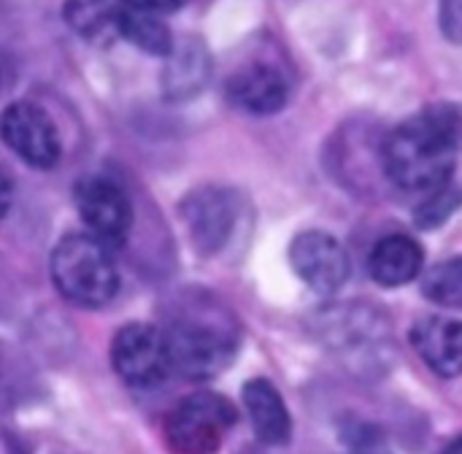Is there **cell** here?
Masks as SVG:
<instances>
[{"mask_svg":"<svg viewBox=\"0 0 462 454\" xmlns=\"http://www.w3.org/2000/svg\"><path fill=\"white\" fill-rule=\"evenodd\" d=\"M208 79H211L208 46L195 35L176 41L173 51L165 57V68H162V79H160L165 100H171V103L192 100L206 89Z\"/></svg>","mask_w":462,"mask_h":454,"instance_id":"obj_12","label":"cell"},{"mask_svg":"<svg viewBox=\"0 0 462 454\" xmlns=\"http://www.w3.org/2000/svg\"><path fill=\"white\" fill-rule=\"evenodd\" d=\"M111 366L127 387L152 390L173 371L171 349L162 328L130 322L111 341Z\"/></svg>","mask_w":462,"mask_h":454,"instance_id":"obj_6","label":"cell"},{"mask_svg":"<svg viewBox=\"0 0 462 454\" xmlns=\"http://www.w3.org/2000/svg\"><path fill=\"white\" fill-rule=\"evenodd\" d=\"M122 0H65V24L89 43H106L119 35Z\"/></svg>","mask_w":462,"mask_h":454,"instance_id":"obj_16","label":"cell"},{"mask_svg":"<svg viewBox=\"0 0 462 454\" xmlns=\"http://www.w3.org/2000/svg\"><path fill=\"white\" fill-rule=\"evenodd\" d=\"M311 330L355 374H384L393 363V325L376 306L355 301L319 309L311 317Z\"/></svg>","mask_w":462,"mask_h":454,"instance_id":"obj_3","label":"cell"},{"mask_svg":"<svg viewBox=\"0 0 462 454\" xmlns=\"http://www.w3.org/2000/svg\"><path fill=\"white\" fill-rule=\"evenodd\" d=\"M244 409L257 441H263L265 447H284L290 441L292 420L287 403L268 379H249L244 385Z\"/></svg>","mask_w":462,"mask_h":454,"instance_id":"obj_15","label":"cell"},{"mask_svg":"<svg viewBox=\"0 0 462 454\" xmlns=\"http://www.w3.org/2000/svg\"><path fill=\"white\" fill-rule=\"evenodd\" d=\"M290 265L317 295L338 292L352 273L344 244L325 230H303L290 244Z\"/></svg>","mask_w":462,"mask_h":454,"instance_id":"obj_9","label":"cell"},{"mask_svg":"<svg viewBox=\"0 0 462 454\" xmlns=\"http://www.w3.org/2000/svg\"><path fill=\"white\" fill-rule=\"evenodd\" d=\"M125 5L130 8H138V11H149V14H173L179 11L187 0H122Z\"/></svg>","mask_w":462,"mask_h":454,"instance_id":"obj_22","label":"cell"},{"mask_svg":"<svg viewBox=\"0 0 462 454\" xmlns=\"http://www.w3.org/2000/svg\"><path fill=\"white\" fill-rule=\"evenodd\" d=\"M184 227L192 238V246L200 255H217L233 236L238 222V203L236 195L225 187H198L192 190L181 206Z\"/></svg>","mask_w":462,"mask_h":454,"instance_id":"obj_10","label":"cell"},{"mask_svg":"<svg viewBox=\"0 0 462 454\" xmlns=\"http://www.w3.org/2000/svg\"><path fill=\"white\" fill-rule=\"evenodd\" d=\"M290 81L271 62H249L227 79V100L254 116H271L290 103Z\"/></svg>","mask_w":462,"mask_h":454,"instance_id":"obj_11","label":"cell"},{"mask_svg":"<svg viewBox=\"0 0 462 454\" xmlns=\"http://www.w3.org/2000/svg\"><path fill=\"white\" fill-rule=\"evenodd\" d=\"M344 444L352 454H390L384 433L368 422H349L344 431Z\"/></svg>","mask_w":462,"mask_h":454,"instance_id":"obj_20","label":"cell"},{"mask_svg":"<svg viewBox=\"0 0 462 454\" xmlns=\"http://www.w3.org/2000/svg\"><path fill=\"white\" fill-rule=\"evenodd\" d=\"M51 282L65 301L81 309L111 303L119 292V271L111 246L89 233L65 236L51 252Z\"/></svg>","mask_w":462,"mask_h":454,"instance_id":"obj_4","label":"cell"},{"mask_svg":"<svg viewBox=\"0 0 462 454\" xmlns=\"http://www.w3.org/2000/svg\"><path fill=\"white\" fill-rule=\"evenodd\" d=\"M425 268V249L417 238L393 233L374 244L368 255V273L382 287H403Z\"/></svg>","mask_w":462,"mask_h":454,"instance_id":"obj_14","label":"cell"},{"mask_svg":"<svg viewBox=\"0 0 462 454\" xmlns=\"http://www.w3.org/2000/svg\"><path fill=\"white\" fill-rule=\"evenodd\" d=\"M439 24L449 43L462 46V0H439Z\"/></svg>","mask_w":462,"mask_h":454,"instance_id":"obj_21","label":"cell"},{"mask_svg":"<svg viewBox=\"0 0 462 454\" xmlns=\"http://www.w3.org/2000/svg\"><path fill=\"white\" fill-rule=\"evenodd\" d=\"M422 295L444 309H462V255L433 265L422 276Z\"/></svg>","mask_w":462,"mask_h":454,"instance_id":"obj_18","label":"cell"},{"mask_svg":"<svg viewBox=\"0 0 462 454\" xmlns=\"http://www.w3.org/2000/svg\"><path fill=\"white\" fill-rule=\"evenodd\" d=\"M460 203L462 190H455L449 184V187H444V190H439V192L425 198V203L417 208V225L425 227V230H433V227L444 225L460 208Z\"/></svg>","mask_w":462,"mask_h":454,"instance_id":"obj_19","label":"cell"},{"mask_svg":"<svg viewBox=\"0 0 462 454\" xmlns=\"http://www.w3.org/2000/svg\"><path fill=\"white\" fill-rule=\"evenodd\" d=\"M411 347L422 363L444 376L455 379L462 374V322L449 317H425L411 328Z\"/></svg>","mask_w":462,"mask_h":454,"instance_id":"obj_13","label":"cell"},{"mask_svg":"<svg viewBox=\"0 0 462 454\" xmlns=\"http://www.w3.org/2000/svg\"><path fill=\"white\" fill-rule=\"evenodd\" d=\"M236 422L238 412L225 395L195 393L171 412L165 439L176 454H217Z\"/></svg>","mask_w":462,"mask_h":454,"instance_id":"obj_5","label":"cell"},{"mask_svg":"<svg viewBox=\"0 0 462 454\" xmlns=\"http://www.w3.org/2000/svg\"><path fill=\"white\" fill-rule=\"evenodd\" d=\"M119 35L127 38L141 51L154 54V57H168L176 46L171 27L162 22L160 14L138 11V8H130L125 3L119 11Z\"/></svg>","mask_w":462,"mask_h":454,"instance_id":"obj_17","label":"cell"},{"mask_svg":"<svg viewBox=\"0 0 462 454\" xmlns=\"http://www.w3.org/2000/svg\"><path fill=\"white\" fill-rule=\"evenodd\" d=\"M444 454H462V439H457V441H452L447 449H444Z\"/></svg>","mask_w":462,"mask_h":454,"instance_id":"obj_23","label":"cell"},{"mask_svg":"<svg viewBox=\"0 0 462 454\" xmlns=\"http://www.w3.org/2000/svg\"><path fill=\"white\" fill-rule=\"evenodd\" d=\"M0 133H3L5 146L24 165L35 171H49L60 162V154H62L60 133L51 116L41 106L30 100H14L3 111Z\"/></svg>","mask_w":462,"mask_h":454,"instance_id":"obj_7","label":"cell"},{"mask_svg":"<svg viewBox=\"0 0 462 454\" xmlns=\"http://www.w3.org/2000/svg\"><path fill=\"white\" fill-rule=\"evenodd\" d=\"M76 208L89 236L116 249L133 225V206L119 181L108 176H87L76 187Z\"/></svg>","mask_w":462,"mask_h":454,"instance_id":"obj_8","label":"cell"},{"mask_svg":"<svg viewBox=\"0 0 462 454\" xmlns=\"http://www.w3.org/2000/svg\"><path fill=\"white\" fill-rule=\"evenodd\" d=\"M162 330L173 374L192 382H208L225 374L238 355V320L208 295L195 292L176 303Z\"/></svg>","mask_w":462,"mask_h":454,"instance_id":"obj_2","label":"cell"},{"mask_svg":"<svg viewBox=\"0 0 462 454\" xmlns=\"http://www.w3.org/2000/svg\"><path fill=\"white\" fill-rule=\"evenodd\" d=\"M460 149V106H428L384 135V176L395 190L428 198L452 184Z\"/></svg>","mask_w":462,"mask_h":454,"instance_id":"obj_1","label":"cell"}]
</instances>
